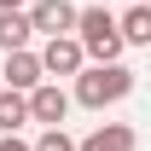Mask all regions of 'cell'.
<instances>
[{
  "instance_id": "cell-1",
  "label": "cell",
  "mask_w": 151,
  "mask_h": 151,
  "mask_svg": "<svg viewBox=\"0 0 151 151\" xmlns=\"http://www.w3.org/2000/svg\"><path fill=\"white\" fill-rule=\"evenodd\" d=\"M128 93H134V70L122 64V58H111V64H81L70 99L87 105V111H105V105H122Z\"/></svg>"
},
{
  "instance_id": "cell-2",
  "label": "cell",
  "mask_w": 151,
  "mask_h": 151,
  "mask_svg": "<svg viewBox=\"0 0 151 151\" xmlns=\"http://www.w3.org/2000/svg\"><path fill=\"white\" fill-rule=\"evenodd\" d=\"M76 41H81V52H87V64H111V58H122V35H116V18L105 12V6H76Z\"/></svg>"
},
{
  "instance_id": "cell-3",
  "label": "cell",
  "mask_w": 151,
  "mask_h": 151,
  "mask_svg": "<svg viewBox=\"0 0 151 151\" xmlns=\"http://www.w3.org/2000/svg\"><path fill=\"white\" fill-rule=\"evenodd\" d=\"M41 76L47 81H58V76H76L81 64H87V52H81V41L76 35H47V47H41Z\"/></svg>"
},
{
  "instance_id": "cell-4",
  "label": "cell",
  "mask_w": 151,
  "mask_h": 151,
  "mask_svg": "<svg viewBox=\"0 0 151 151\" xmlns=\"http://www.w3.org/2000/svg\"><path fill=\"white\" fill-rule=\"evenodd\" d=\"M23 105H29V122H41V128H58V122L70 116V93H64L58 81H35V87L23 93Z\"/></svg>"
},
{
  "instance_id": "cell-5",
  "label": "cell",
  "mask_w": 151,
  "mask_h": 151,
  "mask_svg": "<svg viewBox=\"0 0 151 151\" xmlns=\"http://www.w3.org/2000/svg\"><path fill=\"white\" fill-rule=\"evenodd\" d=\"M23 18L35 35H70L76 29V6L70 0H35V6H23Z\"/></svg>"
},
{
  "instance_id": "cell-6",
  "label": "cell",
  "mask_w": 151,
  "mask_h": 151,
  "mask_svg": "<svg viewBox=\"0 0 151 151\" xmlns=\"http://www.w3.org/2000/svg\"><path fill=\"white\" fill-rule=\"evenodd\" d=\"M76 151H139V134H134L128 122H105V128H93L87 139H76Z\"/></svg>"
},
{
  "instance_id": "cell-7",
  "label": "cell",
  "mask_w": 151,
  "mask_h": 151,
  "mask_svg": "<svg viewBox=\"0 0 151 151\" xmlns=\"http://www.w3.org/2000/svg\"><path fill=\"white\" fill-rule=\"evenodd\" d=\"M35 81H47V76H41V58L29 52V47H12V52H6V87L29 93Z\"/></svg>"
},
{
  "instance_id": "cell-8",
  "label": "cell",
  "mask_w": 151,
  "mask_h": 151,
  "mask_svg": "<svg viewBox=\"0 0 151 151\" xmlns=\"http://www.w3.org/2000/svg\"><path fill=\"white\" fill-rule=\"evenodd\" d=\"M116 35H122V47H151V6L145 0H134L128 12L116 18Z\"/></svg>"
},
{
  "instance_id": "cell-9",
  "label": "cell",
  "mask_w": 151,
  "mask_h": 151,
  "mask_svg": "<svg viewBox=\"0 0 151 151\" xmlns=\"http://www.w3.org/2000/svg\"><path fill=\"white\" fill-rule=\"evenodd\" d=\"M29 18L23 12H0V52H12V47H29Z\"/></svg>"
},
{
  "instance_id": "cell-10",
  "label": "cell",
  "mask_w": 151,
  "mask_h": 151,
  "mask_svg": "<svg viewBox=\"0 0 151 151\" xmlns=\"http://www.w3.org/2000/svg\"><path fill=\"white\" fill-rule=\"evenodd\" d=\"M23 122H29V105H23L18 87H6V93H0V134H18Z\"/></svg>"
},
{
  "instance_id": "cell-11",
  "label": "cell",
  "mask_w": 151,
  "mask_h": 151,
  "mask_svg": "<svg viewBox=\"0 0 151 151\" xmlns=\"http://www.w3.org/2000/svg\"><path fill=\"white\" fill-rule=\"evenodd\" d=\"M29 151H76V139L64 134V122H58V128H41V139H35Z\"/></svg>"
},
{
  "instance_id": "cell-12",
  "label": "cell",
  "mask_w": 151,
  "mask_h": 151,
  "mask_svg": "<svg viewBox=\"0 0 151 151\" xmlns=\"http://www.w3.org/2000/svg\"><path fill=\"white\" fill-rule=\"evenodd\" d=\"M0 151H29V145H23L18 134H0Z\"/></svg>"
},
{
  "instance_id": "cell-13",
  "label": "cell",
  "mask_w": 151,
  "mask_h": 151,
  "mask_svg": "<svg viewBox=\"0 0 151 151\" xmlns=\"http://www.w3.org/2000/svg\"><path fill=\"white\" fill-rule=\"evenodd\" d=\"M0 12H23V0H0Z\"/></svg>"
}]
</instances>
